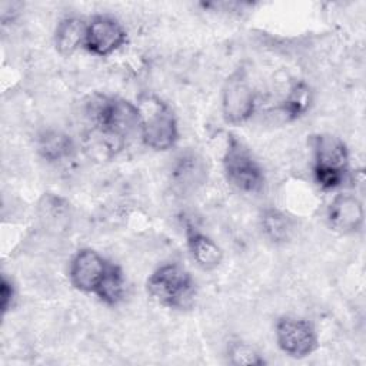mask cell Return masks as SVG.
I'll list each match as a JSON object with an SVG mask.
<instances>
[{"mask_svg":"<svg viewBox=\"0 0 366 366\" xmlns=\"http://www.w3.org/2000/svg\"><path fill=\"white\" fill-rule=\"evenodd\" d=\"M87 113L96 132L112 149L139 132L137 104L114 96H94L87 104Z\"/></svg>","mask_w":366,"mask_h":366,"instance_id":"obj_1","label":"cell"},{"mask_svg":"<svg viewBox=\"0 0 366 366\" xmlns=\"http://www.w3.org/2000/svg\"><path fill=\"white\" fill-rule=\"evenodd\" d=\"M140 139L152 150L166 152L179 140V127L172 109L160 97L144 93L137 100Z\"/></svg>","mask_w":366,"mask_h":366,"instance_id":"obj_2","label":"cell"},{"mask_svg":"<svg viewBox=\"0 0 366 366\" xmlns=\"http://www.w3.org/2000/svg\"><path fill=\"white\" fill-rule=\"evenodd\" d=\"M149 296L169 309H187L196 295L192 276L179 264H163L146 282Z\"/></svg>","mask_w":366,"mask_h":366,"instance_id":"obj_3","label":"cell"},{"mask_svg":"<svg viewBox=\"0 0 366 366\" xmlns=\"http://www.w3.org/2000/svg\"><path fill=\"white\" fill-rule=\"evenodd\" d=\"M227 182L240 192L259 193L264 186V173L252 153L234 136H229L223 154Z\"/></svg>","mask_w":366,"mask_h":366,"instance_id":"obj_4","label":"cell"},{"mask_svg":"<svg viewBox=\"0 0 366 366\" xmlns=\"http://www.w3.org/2000/svg\"><path fill=\"white\" fill-rule=\"evenodd\" d=\"M256 93L244 69H236L222 87V113L227 123H246L254 113Z\"/></svg>","mask_w":366,"mask_h":366,"instance_id":"obj_5","label":"cell"},{"mask_svg":"<svg viewBox=\"0 0 366 366\" xmlns=\"http://www.w3.org/2000/svg\"><path fill=\"white\" fill-rule=\"evenodd\" d=\"M276 342L279 349L295 359L312 355L317 349V333L315 326L296 316H283L276 323Z\"/></svg>","mask_w":366,"mask_h":366,"instance_id":"obj_6","label":"cell"},{"mask_svg":"<svg viewBox=\"0 0 366 366\" xmlns=\"http://www.w3.org/2000/svg\"><path fill=\"white\" fill-rule=\"evenodd\" d=\"M127 34L122 23L110 16H96L87 23L84 49L94 56L106 57L124 46Z\"/></svg>","mask_w":366,"mask_h":366,"instance_id":"obj_7","label":"cell"},{"mask_svg":"<svg viewBox=\"0 0 366 366\" xmlns=\"http://www.w3.org/2000/svg\"><path fill=\"white\" fill-rule=\"evenodd\" d=\"M107 266L109 262L96 250L81 249L70 262V282L83 293H94L107 270Z\"/></svg>","mask_w":366,"mask_h":366,"instance_id":"obj_8","label":"cell"},{"mask_svg":"<svg viewBox=\"0 0 366 366\" xmlns=\"http://www.w3.org/2000/svg\"><path fill=\"white\" fill-rule=\"evenodd\" d=\"M365 219L363 204L353 194H337L329 203L326 220L332 230L342 234H352L362 229Z\"/></svg>","mask_w":366,"mask_h":366,"instance_id":"obj_9","label":"cell"},{"mask_svg":"<svg viewBox=\"0 0 366 366\" xmlns=\"http://www.w3.org/2000/svg\"><path fill=\"white\" fill-rule=\"evenodd\" d=\"M313 149V167L347 172L349 150L342 139L333 134H316L310 140Z\"/></svg>","mask_w":366,"mask_h":366,"instance_id":"obj_10","label":"cell"},{"mask_svg":"<svg viewBox=\"0 0 366 366\" xmlns=\"http://www.w3.org/2000/svg\"><path fill=\"white\" fill-rule=\"evenodd\" d=\"M186 243L194 263L203 270H213L220 266L223 252L220 246L207 234L199 232L192 224L186 226Z\"/></svg>","mask_w":366,"mask_h":366,"instance_id":"obj_11","label":"cell"},{"mask_svg":"<svg viewBox=\"0 0 366 366\" xmlns=\"http://www.w3.org/2000/svg\"><path fill=\"white\" fill-rule=\"evenodd\" d=\"M87 23L80 17L61 19L54 30V46L61 56H71L84 47Z\"/></svg>","mask_w":366,"mask_h":366,"instance_id":"obj_12","label":"cell"},{"mask_svg":"<svg viewBox=\"0 0 366 366\" xmlns=\"http://www.w3.org/2000/svg\"><path fill=\"white\" fill-rule=\"evenodd\" d=\"M206 164L196 153L182 154L173 167V180L182 190H194L206 179Z\"/></svg>","mask_w":366,"mask_h":366,"instance_id":"obj_13","label":"cell"},{"mask_svg":"<svg viewBox=\"0 0 366 366\" xmlns=\"http://www.w3.org/2000/svg\"><path fill=\"white\" fill-rule=\"evenodd\" d=\"M37 150L47 162H61L74 152L70 136L59 130H46L37 139Z\"/></svg>","mask_w":366,"mask_h":366,"instance_id":"obj_14","label":"cell"},{"mask_svg":"<svg viewBox=\"0 0 366 366\" xmlns=\"http://www.w3.org/2000/svg\"><path fill=\"white\" fill-rule=\"evenodd\" d=\"M124 290L126 286L122 269L117 264L109 262L107 270L94 295L107 306H116L123 300Z\"/></svg>","mask_w":366,"mask_h":366,"instance_id":"obj_15","label":"cell"},{"mask_svg":"<svg viewBox=\"0 0 366 366\" xmlns=\"http://www.w3.org/2000/svg\"><path fill=\"white\" fill-rule=\"evenodd\" d=\"M260 226L266 237L273 243L287 242L293 232L292 219L277 209H266L260 216Z\"/></svg>","mask_w":366,"mask_h":366,"instance_id":"obj_16","label":"cell"},{"mask_svg":"<svg viewBox=\"0 0 366 366\" xmlns=\"http://www.w3.org/2000/svg\"><path fill=\"white\" fill-rule=\"evenodd\" d=\"M310 103H312L310 87L306 83L300 81L290 89L286 99L280 103L279 110H280V114L285 117V120L290 122L303 116L309 110Z\"/></svg>","mask_w":366,"mask_h":366,"instance_id":"obj_17","label":"cell"},{"mask_svg":"<svg viewBox=\"0 0 366 366\" xmlns=\"http://www.w3.org/2000/svg\"><path fill=\"white\" fill-rule=\"evenodd\" d=\"M227 357L232 365H264L266 360L260 353L244 342H233L227 349Z\"/></svg>","mask_w":366,"mask_h":366,"instance_id":"obj_18","label":"cell"},{"mask_svg":"<svg viewBox=\"0 0 366 366\" xmlns=\"http://www.w3.org/2000/svg\"><path fill=\"white\" fill-rule=\"evenodd\" d=\"M313 176L317 186L323 190H333L343 184L346 172H339L325 167H313Z\"/></svg>","mask_w":366,"mask_h":366,"instance_id":"obj_19","label":"cell"},{"mask_svg":"<svg viewBox=\"0 0 366 366\" xmlns=\"http://www.w3.org/2000/svg\"><path fill=\"white\" fill-rule=\"evenodd\" d=\"M16 300V287L11 280L7 279L6 274L1 276L0 282V305L3 313H7L13 306Z\"/></svg>","mask_w":366,"mask_h":366,"instance_id":"obj_20","label":"cell"}]
</instances>
